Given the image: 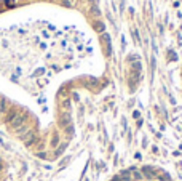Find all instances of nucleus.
Returning a JSON list of instances; mask_svg holds the SVG:
<instances>
[{"label":"nucleus","instance_id":"1","mask_svg":"<svg viewBox=\"0 0 182 181\" xmlns=\"http://www.w3.org/2000/svg\"><path fill=\"white\" fill-rule=\"evenodd\" d=\"M24 120H26V116H16L15 120L11 122V128L13 130H19L24 125Z\"/></svg>","mask_w":182,"mask_h":181},{"label":"nucleus","instance_id":"2","mask_svg":"<svg viewBox=\"0 0 182 181\" xmlns=\"http://www.w3.org/2000/svg\"><path fill=\"white\" fill-rule=\"evenodd\" d=\"M23 141L26 143V146H31L32 143L35 141V133H34V131H27L26 135L23 136Z\"/></svg>","mask_w":182,"mask_h":181},{"label":"nucleus","instance_id":"3","mask_svg":"<svg viewBox=\"0 0 182 181\" xmlns=\"http://www.w3.org/2000/svg\"><path fill=\"white\" fill-rule=\"evenodd\" d=\"M141 171H142V175L146 176L147 179H152L153 176H157V173H158V171H153L150 167H142V170H141Z\"/></svg>","mask_w":182,"mask_h":181},{"label":"nucleus","instance_id":"4","mask_svg":"<svg viewBox=\"0 0 182 181\" xmlns=\"http://www.w3.org/2000/svg\"><path fill=\"white\" fill-rule=\"evenodd\" d=\"M157 176H158L160 181H171V176H169L168 173H160V175L157 173Z\"/></svg>","mask_w":182,"mask_h":181},{"label":"nucleus","instance_id":"5","mask_svg":"<svg viewBox=\"0 0 182 181\" xmlns=\"http://www.w3.org/2000/svg\"><path fill=\"white\" fill-rule=\"evenodd\" d=\"M131 173H133V178H134V179H136V181L142 179V176H144V175L141 173V171H138V170H133V171H131Z\"/></svg>","mask_w":182,"mask_h":181},{"label":"nucleus","instance_id":"6","mask_svg":"<svg viewBox=\"0 0 182 181\" xmlns=\"http://www.w3.org/2000/svg\"><path fill=\"white\" fill-rule=\"evenodd\" d=\"M66 149V144H62V146H59V148H57V151H56V156H59L61 154V152Z\"/></svg>","mask_w":182,"mask_h":181},{"label":"nucleus","instance_id":"7","mask_svg":"<svg viewBox=\"0 0 182 181\" xmlns=\"http://www.w3.org/2000/svg\"><path fill=\"white\" fill-rule=\"evenodd\" d=\"M57 143H59V138H57V135H54V138H53V141H51V144H53V146H57Z\"/></svg>","mask_w":182,"mask_h":181},{"label":"nucleus","instance_id":"8","mask_svg":"<svg viewBox=\"0 0 182 181\" xmlns=\"http://www.w3.org/2000/svg\"><path fill=\"white\" fill-rule=\"evenodd\" d=\"M96 27H98V29H101V31H102V29H104V26H102V24H101V23H96Z\"/></svg>","mask_w":182,"mask_h":181}]
</instances>
